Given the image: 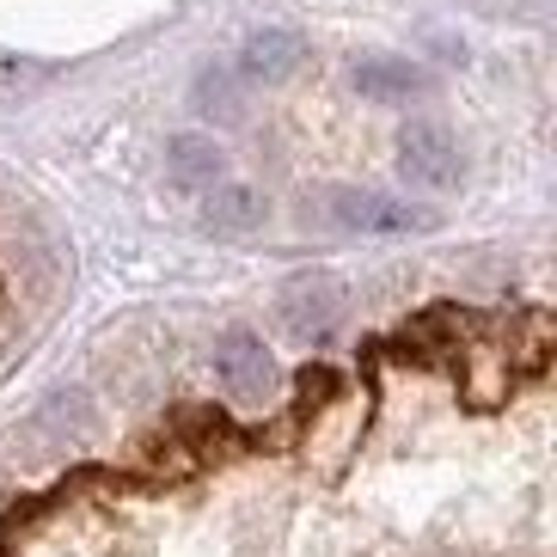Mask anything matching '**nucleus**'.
<instances>
[{
  "label": "nucleus",
  "instance_id": "nucleus-1",
  "mask_svg": "<svg viewBox=\"0 0 557 557\" xmlns=\"http://www.w3.org/2000/svg\"><path fill=\"white\" fill-rule=\"evenodd\" d=\"M331 221L344 233H368V239H410V233L435 227L429 209L398 202V197H386V190H337V197H331Z\"/></svg>",
  "mask_w": 557,
  "mask_h": 557
},
{
  "label": "nucleus",
  "instance_id": "nucleus-2",
  "mask_svg": "<svg viewBox=\"0 0 557 557\" xmlns=\"http://www.w3.org/2000/svg\"><path fill=\"white\" fill-rule=\"evenodd\" d=\"M398 172L423 190H454L466 172V153L442 123H405L398 129Z\"/></svg>",
  "mask_w": 557,
  "mask_h": 557
},
{
  "label": "nucleus",
  "instance_id": "nucleus-3",
  "mask_svg": "<svg viewBox=\"0 0 557 557\" xmlns=\"http://www.w3.org/2000/svg\"><path fill=\"white\" fill-rule=\"evenodd\" d=\"M214 374H221L227 398H239V405H263V398L276 393V356L251 331H227L214 344Z\"/></svg>",
  "mask_w": 557,
  "mask_h": 557
},
{
  "label": "nucleus",
  "instance_id": "nucleus-4",
  "mask_svg": "<svg viewBox=\"0 0 557 557\" xmlns=\"http://www.w3.org/2000/svg\"><path fill=\"white\" fill-rule=\"evenodd\" d=\"M276 312L295 337H325V331H337V319H344V288L331 276H295L282 288Z\"/></svg>",
  "mask_w": 557,
  "mask_h": 557
},
{
  "label": "nucleus",
  "instance_id": "nucleus-5",
  "mask_svg": "<svg viewBox=\"0 0 557 557\" xmlns=\"http://www.w3.org/2000/svg\"><path fill=\"white\" fill-rule=\"evenodd\" d=\"M300 62H307V37H300V32H282V25H270V32H251L246 50H239V74H246L251 86L288 81Z\"/></svg>",
  "mask_w": 557,
  "mask_h": 557
},
{
  "label": "nucleus",
  "instance_id": "nucleus-6",
  "mask_svg": "<svg viewBox=\"0 0 557 557\" xmlns=\"http://www.w3.org/2000/svg\"><path fill=\"white\" fill-rule=\"evenodd\" d=\"M349 81H356L361 99L398 104V99H417V92L429 86V74L417 62H405V55H361V62L349 67Z\"/></svg>",
  "mask_w": 557,
  "mask_h": 557
},
{
  "label": "nucleus",
  "instance_id": "nucleus-7",
  "mask_svg": "<svg viewBox=\"0 0 557 557\" xmlns=\"http://www.w3.org/2000/svg\"><path fill=\"white\" fill-rule=\"evenodd\" d=\"M165 172L184 190H209V184L227 178V153H221L214 135H172L165 141Z\"/></svg>",
  "mask_w": 557,
  "mask_h": 557
},
{
  "label": "nucleus",
  "instance_id": "nucleus-8",
  "mask_svg": "<svg viewBox=\"0 0 557 557\" xmlns=\"http://www.w3.org/2000/svg\"><path fill=\"white\" fill-rule=\"evenodd\" d=\"M263 214H270V202H263L258 184H239V178H221L209 184V202H202V221H209L214 233H258Z\"/></svg>",
  "mask_w": 557,
  "mask_h": 557
},
{
  "label": "nucleus",
  "instance_id": "nucleus-9",
  "mask_svg": "<svg viewBox=\"0 0 557 557\" xmlns=\"http://www.w3.org/2000/svg\"><path fill=\"white\" fill-rule=\"evenodd\" d=\"M197 111H209V116H239L233 81L221 74V67H202V74H197Z\"/></svg>",
  "mask_w": 557,
  "mask_h": 557
},
{
  "label": "nucleus",
  "instance_id": "nucleus-10",
  "mask_svg": "<svg viewBox=\"0 0 557 557\" xmlns=\"http://www.w3.org/2000/svg\"><path fill=\"white\" fill-rule=\"evenodd\" d=\"M44 67L37 62H13V55H0V81H37Z\"/></svg>",
  "mask_w": 557,
  "mask_h": 557
}]
</instances>
